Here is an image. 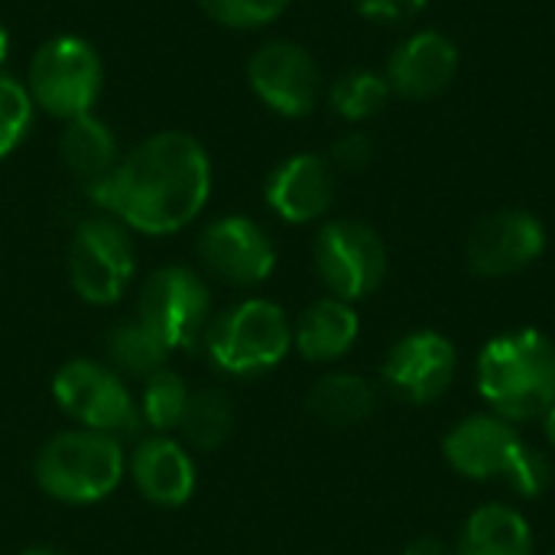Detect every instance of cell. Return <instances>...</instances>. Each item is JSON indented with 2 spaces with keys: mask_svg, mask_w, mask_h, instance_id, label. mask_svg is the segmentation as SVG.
<instances>
[{
  "mask_svg": "<svg viewBox=\"0 0 555 555\" xmlns=\"http://www.w3.org/2000/svg\"><path fill=\"white\" fill-rule=\"evenodd\" d=\"M88 195L124 228L172 234L192 224L205 208L211 195V163L195 137L166 130L137 143Z\"/></svg>",
  "mask_w": 555,
  "mask_h": 555,
  "instance_id": "obj_1",
  "label": "cell"
},
{
  "mask_svg": "<svg viewBox=\"0 0 555 555\" xmlns=\"http://www.w3.org/2000/svg\"><path fill=\"white\" fill-rule=\"evenodd\" d=\"M478 390L507 423L543 420L555 406V345L537 328L491 338L478 354Z\"/></svg>",
  "mask_w": 555,
  "mask_h": 555,
  "instance_id": "obj_2",
  "label": "cell"
},
{
  "mask_svg": "<svg viewBox=\"0 0 555 555\" xmlns=\"http://www.w3.org/2000/svg\"><path fill=\"white\" fill-rule=\"evenodd\" d=\"M124 465L127 462L117 436L81 426L52 436L39 449L36 481L62 504H94L120 485Z\"/></svg>",
  "mask_w": 555,
  "mask_h": 555,
  "instance_id": "obj_3",
  "label": "cell"
},
{
  "mask_svg": "<svg viewBox=\"0 0 555 555\" xmlns=\"http://www.w3.org/2000/svg\"><path fill=\"white\" fill-rule=\"evenodd\" d=\"M293 348V325L270 299H244L221 312L205 332L211 364L231 377H254L276 367Z\"/></svg>",
  "mask_w": 555,
  "mask_h": 555,
  "instance_id": "obj_4",
  "label": "cell"
},
{
  "mask_svg": "<svg viewBox=\"0 0 555 555\" xmlns=\"http://www.w3.org/2000/svg\"><path fill=\"white\" fill-rule=\"evenodd\" d=\"M104 85L98 49L81 36H55L42 42L29 65V98L46 114L72 120L91 114Z\"/></svg>",
  "mask_w": 555,
  "mask_h": 555,
  "instance_id": "obj_5",
  "label": "cell"
},
{
  "mask_svg": "<svg viewBox=\"0 0 555 555\" xmlns=\"http://www.w3.org/2000/svg\"><path fill=\"white\" fill-rule=\"evenodd\" d=\"M211 293L189 267H159L137 296V322L150 328L169 351L195 348L208 332Z\"/></svg>",
  "mask_w": 555,
  "mask_h": 555,
  "instance_id": "obj_6",
  "label": "cell"
},
{
  "mask_svg": "<svg viewBox=\"0 0 555 555\" xmlns=\"http://www.w3.org/2000/svg\"><path fill=\"white\" fill-rule=\"evenodd\" d=\"M52 393L59 406L85 429H98L120 439V436H137L143 426L140 406L133 403L120 374H114L98 361L75 358L62 364L52 380Z\"/></svg>",
  "mask_w": 555,
  "mask_h": 555,
  "instance_id": "obj_7",
  "label": "cell"
},
{
  "mask_svg": "<svg viewBox=\"0 0 555 555\" xmlns=\"http://www.w3.org/2000/svg\"><path fill=\"white\" fill-rule=\"evenodd\" d=\"M315 270L335 299L358 302L371 296L387 276L384 237L364 221H328L315 234Z\"/></svg>",
  "mask_w": 555,
  "mask_h": 555,
  "instance_id": "obj_8",
  "label": "cell"
},
{
  "mask_svg": "<svg viewBox=\"0 0 555 555\" xmlns=\"http://www.w3.org/2000/svg\"><path fill=\"white\" fill-rule=\"evenodd\" d=\"M133 244L120 221L88 218L68 244L72 289L91 306H114L133 280Z\"/></svg>",
  "mask_w": 555,
  "mask_h": 555,
  "instance_id": "obj_9",
  "label": "cell"
},
{
  "mask_svg": "<svg viewBox=\"0 0 555 555\" xmlns=\"http://www.w3.org/2000/svg\"><path fill=\"white\" fill-rule=\"evenodd\" d=\"M546 250V228L524 208H501L485 215L465 244L472 273L501 280L533 267Z\"/></svg>",
  "mask_w": 555,
  "mask_h": 555,
  "instance_id": "obj_10",
  "label": "cell"
},
{
  "mask_svg": "<svg viewBox=\"0 0 555 555\" xmlns=\"http://www.w3.org/2000/svg\"><path fill=\"white\" fill-rule=\"evenodd\" d=\"M247 81L254 94L283 117H306L322 94V75L315 59L289 39L260 46L247 62Z\"/></svg>",
  "mask_w": 555,
  "mask_h": 555,
  "instance_id": "obj_11",
  "label": "cell"
},
{
  "mask_svg": "<svg viewBox=\"0 0 555 555\" xmlns=\"http://www.w3.org/2000/svg\"><path fill=\"white\" fill-rule=\"evenodd\" d=\"M198 257L215 280L241 289L263 283L276 267L273 241L257 221L244 215H228L211 221L198 234Z\"/></svg>",
  "mask_w": 555,
  "mask_h": 555,
  "instance_id": "obj_12",
  "label": "cell"
},
{
  "mask_svg": "<svg viewBox=\"0 0 555 555\" xmlns=\"http://www.w3.org/2000/svg\"><path fill=\"white\" fill-rule=\"evenodd\" d=\"M459 354L455 345L439 332H410L403 335L387 361H384V384L393 397L406 403H436L455 384Z\"/></svg>",
  "mask_w": 555,
  "mask_h": 555,
  "instance_id": "obj_13",
  "label": "cell"
},
{
  "mask_svg": "<svg viewBox=\"0 0 555 555\" xmlns=\"http://www.w3.org/2000/svg\"><path fill=\"white\" fill-rule=\"evenodd\" d=\"M530 442L517 433L514 423L501 420L498 413H475L465 416L442 442L446 462L472 481H507L514 465L520 462Z\"/></svg>",
  "mask_w": 555,
  "mask_h": 555,
  "instance_id": "obj_14",
  "label": "cell"
},
{
  "mask_svg": "<svg viewBox=\"0 0 555 555\" xmlns=\"http://www.w3.org/2000/svg\"><path fill=\"white\" fill-rule=\"evenodd\" d=\"M459 75V46L436 29L413 33L387 62V85L406 101H433L452 88Z\"/></svg>",
  "mask_w": 555,
  "mask_h": 555,
  "instance_id": "obj_15",
  "label": "cell"
},
{
  "mask_svg": "<svg viewBox=\"0 0 555 555\" xmlns=\"http://www.w3.org/2000/svg\"><path fill=\"white\" fill-rule=\"evenodd\" d=\"M267 205L289 224H309L332 208L335 176L332 166L315 153L283 159L267 179Z\"/></svg>",
  "mask_w": 555,
  "mask_h": 555,
  "instance_id": "obj_16",
  "label": "cell"
},
{
  "mask_svg": "<svg viewBox=\"0 0 555 555\" xmlns=\"http://www.w3.org/2000/svg\"><path fill=\"white\" fill-rule=\"evenodd\" d=\"M130 475L137 491L156 507H182L195 491V465L189 452L166 436H153L137 446Z\"/></svg>",
  "mask_w": 555,
  "mask_h": 555,
  "instance_id": "obj_17",
  "label": "cell"
},
{
  "mask_svg": "<svg viewBox=\"0 0 555 555\" xmlns=\"http://www.w3.org/2000/svg\"><path fill=\"white\" fill-rule=\"evenodd\" d=\"M361 335V319L351 302L325 296L312 302L293 325V345L306 361L328 364L345 358Z\"/></svg>",
  "mask_w": 555,
  "mask_h": 555,
  "instance_id": "obj_18",
  "label": "cell"
},
{
  "mask_svg": "<svg viewBox=\"0 0 555 555\" xmlns=\"http://www.w3.org/2000/svg\"><path fill=\"white\" fill-rule=\"evenodd\" d=\"M59 150H62V163L68 166V172L78 182H85V189H94L98 182H104L114 172V166L120 163L117 140H114L111 127L104 120H98L94 114L65 120Z\"/></svg>",
  "mask_w": 555,
  "mask_h": 555,
  "instance_id": "obj_19",
  "label": "cell"
},
{
  "mask_svg": "<svg viewBox=\"0 0 555 555\" xmlns=\"http://www.w3.org/2000/svg\"><path fill=\"white\" fill-rule=\"evenodd\" d=\"M306 406L319 423H325L332 429H351V426H361L374 416L377 390L361 374L335 371V374H325L312 384Z\"/></svg>",
  "mask_w": 555,
  "mask_h": 555,
  "instance_id": "obj_20",
  "label": "cell"
},
{
  "mask_svg": "<svg viewBox=\"0 0 555 555\" xmlns=\"http://www.w3.org/2000/svg\"><path fill=\"white\" fill-rule=\"evenodd\" d=\"M455 555H533V530L520 511L488 504L465 520Z\"/></svg>",
  "mask_w": 555,
  "mask_h": 555,
  "instance_id": "obj_21",
  "label": "cell"
},
{
  "mask_svg": "<svg viewBox=\"0 0 555 555\" xmlns=\"http://www.w3.org/2000/svg\"><path fill=\"white\" fill-rule=\"evenodd\" d=\"M179 429H182L185 442L198 452L221 449L234 433V406H231L228 393L215 390V387L192 393Z\"/></svg>",
  "mask_w": 555,
  "mask_h": 555,
  "instance_id": "obj_22",
  "label": "cell"
},
{
  "mask_svg": "<svg viewBox=\"0 0 555 555\" xmlns=\"http://www.w3.org/2000/svg\"><path fill=\"white\" fill-rule=\"evenodd\" d=\"M169 354L172 351L140 322H120L107 332V358L127 377L146 380L150 374L166 367Z\"/></svg>",
  "mask_w": 555,
  "mask_h": 555,
  "instance_id": "obj_23",
  "label": "cell"
},
{
  "mask_svg": "<svg viewBox=\"0 0 555 555\" xmlns=\"http://www.w3.org/2000/svg\"><path fill=\"white\" fill-rule=\"evenodd\" d=\"M390 94L393 91L387 85V75H377L371 68H351L332 85L328 101H332L335 114L358 124V120H367V117L380 114L387 107Z\"/></svg>",
  "mask_w": 555,
  "mask_h": 555,
  "instance_id": "obj_24",
  "label": "cell"
},
{
  "mask_svg": "<svg viewBox=\"0 0 555 555\" xmlns=\"http://www.w3.org/2000/svg\"><path fill=\"white\" fill-rule=\"evenodd\" d=\"M189 397H192V393H189L185 380H182L176 371L163 367V371H156V374H150V377L143 380L140 420H143L150 429H156L159 436H163V433H172V429H179V423H182V416H185Z\"/></svg>",
  "mask_w": 555,
  "mask_h": 555,
  "instance_id": "obj_25",
  "label": "cell"
},
{
  "mask_svg": "<svg viewBox=\"0 0 555 555\" xmlns=\"http://www.w3.org/2000/svg\"><path fill=\"white\" fill-rule=\"evenodd\" d=\"M33 120V98L26 85L10 75H0V159L10 156L26 137Z\"/></svg>",
  "mask_w": 555,
  "mask_h": 555,
  "instance_id": "obj_26",
  "label": "cell"
},
{
  "mask_svg": "<svg viewBox=\"0 0 555 555\" xmlns=\"http://www.w3.org/2000/svg\"><path fill=\"white\" fill-rule=\"evenodd\" d=\"M198 7L221 26L254 29L273 23L289 7V0H198Z\"/></svg>",
  "mask_w": 555,
  "mask_h": 555,
  "instance_id": "obj_27",
  "label": "cell"
},
{
  "mask_svg": "<svg viewBox=\"0 0 555 555\" xmlns=\"http://www.w3.org/2000/svg\"><path fill=\"white\" fill-rule=\"evenodd\" d=\"M507 485H511V491L517 498H530L533 501V498L546 494L550 485H553V462H550V455H543L540 449L527 446L520 462L507 475Z\"/></svg>",
  "mask_w": 555,
  "mask_h": 555,
  "instance_id": "obj_28",
  "label": "cell"
},
{
  "mask_svg": "<svg viewBox=\"0 0 555 555\" xmlns=\"http://www.w3.org/2000/svg\"><path fill=\"white\" fill-rule=\"evenodd\" d=\"M332 159H335L341 169L358 172V169H364V166L374 159V143H371V137H367V133H361V130L345 133L341 140H335V146H332Z\"/></svg>",
  "mask_w": 555,
  "mask_h": 555,
  "instance_id": "obj_29",
  "label": "cell"
},
{
  "mask_svg": "<svg viewBox=\"0 0 555 555\" xmlns=\"http://www.w3.org/2000/svg\"><path fill=\"white\" fill-rule=\"evenodd\" d=\"M429 0H354L358 13L367 20H380V23H400V20H413L416 13H423Z\"/></svg>",
  "mask_w": 555,
  "mask_h": 555,
  "instance_id": "obj_30",
  "label": "cell"
},
{
  "mask_svg": "<svg viewBox=\"0 0 555 555\" xmlns=\"http://www.w3.org/2000/svg\"><path fill=\"white\" fill-rule=\"evenodd\" d=\"M403 555H455V550L449 543H442L439 537H420L403 550Z\"/></svg>",
  "mask_w": 555,
  "mask_h": 555,
  "instance_id": "obj_31",
  "label": "cell"
},
{
  "mask_svg": "<svg viewBox=\"0 0 555 555\" xmlns=\"http://www.w3.org/2000/svg\"><path fill=\"white\" fill-rule=\"evenodd\" d=\"M543 429H546V439H550V446L555 449V406L543 416Z\"/></svg>",
  "mask_w": 555,
  "mask_h": 555,
  "instance_id": "obj_32",
  "label": "cell"
},
{
  "mask_svg": "<svg viewBox=\"0 0 555 555\" xmlns=\"http://www.w3.org/2000/svg\"><path fill=\"white\" fill-rule=\"evenodd\" d=\"M7 52H10V33H7L3 23H0V68H3V62H7Z\"/></svg>",
  "mask_w": 555,
  "mask_h": 555,
  "instance_id": "obj_33",
  "label": "cell"
},
{
  "mask_svg": "<svg viewBox=\"0 0 555 555\" xmlns=\"http://www.w3.org/2000/svg\"><path fill=\"white\" fill-rule=\"evenodd\" d=\"M20 555H62V553H55V550H26V553H20Z\"/></svg>",
  "mask_w": 555,
  "mask_h": 555,
  "instance_id": "obj_34",
  "label": "cell"
},
{
  "mask_svg": "<svg viewBox=\"0 0 555 555\" xmlns=\"http://www.w3.org/2000/svg\"><path fill=\"white\" fill-rule=\"evenodd\" d=\"M553 555H555V553H553Z\"/></svg>",
  "mask_w": 555,
  "mask_h": 555,
  "instance_id": "obj_35",
  "label": "cell"
}]
</instances>
